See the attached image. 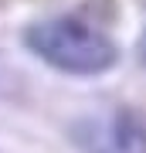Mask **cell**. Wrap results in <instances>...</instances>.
Here are the masks:
<instances>
[{"mask_svg": "<svg viewBox=\"0 0 146 153\" xmlns=\"http://www.w3.org/2000/svg\"><path fill=\"white\" fill-rule=\"evenodd\" d=\"M82 153H146V116L129 105L85 116L71 126Z\"/></svg>", "mask_w": 146, "mask_h": 153, "instance_id": "cell-2", "label": "cell"}, {"mask_svg": "<svg viewBox=\"0 0 146 153\" xmlns=\"http://www.w3.org/2000/svg\"><path fill=\"white\" fill-rule=\"evenodd\" d=\"M136 58H139V65H146V27L139 31V38H136Z\"/></svg>", "mask_w": 146, "mask_h": 153, "instance_id": "cell-3", "label": "cell"}, {"mask_svg": "<svg viewBox=\"0 0 146 153\" xmlns=\"http://www.w3.org/2000/svg\"><path fill=\"white\" fill-rule=\"evenodd\" d=\"M24 44L44 65L65 71V75H102L119 61V44L105 31L78 21V17L34 21L24 31Z\"/></svg>", "mask_w": 146, "mask_h": 153, "instance_id": "cell-1", "label": "cell"}]
</instances>
